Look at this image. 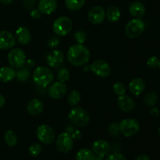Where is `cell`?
<instances>
[{
  "label": "cell",
  "instance_id": "obj_1",
  "mask_svg": "<svg viewBox=\"0 0 160 160\" xmlns=\"http://www.w3.org/2000/svg\"><path fill=\"white\" fill-rule=\"evenodd\" d=\"M67 59L73 66L81 67L85 65L90 60V52L84 45H73L70 47L67 52Z\"/></svg>",
  "mask_w": 160,
  "mask_h": 160
},
{
  "label": "cell",
  "instance_id": "obj_2",
  "mask_svg": "<svg viewBox=\"0 0 160 160\" xmlns=\"http://www.w3.org/2000/svg\"><path fill=\"white\" fill-rule=\"evenodd\" d=\"M53 73L48 67H38L33 73V80L37 85L46 87L53 81Z\"/></svg>",
  "mask_w": 160,
  "mask_h": 160
},
{
  "label": "cell",
  "instance_id": "obj_3",
  "mask_svg": "<svg viewBox=\"0 0 160 160\" xmlns=\"http://www.w3.org/2000/svg\"><path fill=\"white\" fill-rule=\"evenodd\" d=\"M68 118L73 125L78 127H85L88 124L90 117L87 111L81 107H73L68 114Z\"/></svg>",
  "mask_w": 160,
  "mask_h": 160
},
{
  "label": "cell",
  "instance_id": "obj_4",
  "mask_svg": "<svg viewBox=\"0 0 160 160\" xmlns=\"http://www.w3.org/2000/svg\"><path fill=\"white\" fill-rule=\"evenodd\" d=\"M73 28L72 20L67 17H59L52 24V30L58 36H66Z\"/></svg>",
  "mask_w": 160,
  "mask_h": 160
},
{
  "label": "cell",
  "instance_id": "obj_5",
  "mask_svg": "<svg viewBox=\"0 0 160 160\" xmlns=\"http://www.w3.org/2000/svg\"><path fill=\"white\" fill-rule=\"evenodd\" d=\"M145 30V23L140 18H134L130 20L125 27V33L130 38H138Z\"/></svg>",
  "mask_w": 160,
  "mask_h": 160
},
{
  "label": "cell",
  "instance_id": "obj_6",
  "mask_svg": "<svg viewBox=\"0 0 160 160\" xmlns=\"http://www.w3.org/2000/svg\"><path fill=\"white\" fill-rule=\"evenodd\" d=\"M118 125L120 132L127 138L134 136L140 129L138 122L134 119H124L121 120Z\"/></svg>",
  "mask_w": 160,
  "mask_h": 160
},
{
  "label": "cell",
  "instance_id": "obj_7",
  "mask_svg": "<svg viewBox=\"0 0 160 160\" xmlns=\"http://www.w3.org/2000/svg\"><path fill=\"white\" fill-rule=\"evenodd\" d=\"M27 61L26 55L21 48H13L8 54V62L14 69H20L25 65Z\"/></svg>",
  "mask_w": 160,
  "mask_h": 160
},
{
  "label": "cell",
  "instance_id": "obj_8",
  "mask_svg": "<svg viewBox=\"0 0 160 160\" xmlns=\"http://www.w3.org/2000/svg\"><path fill=\"white\" fill-rule=\"evenodd\" d=\"M56 148L61 153L67 154L71 151L73 145V138L68 132H63L58 136L56 142Z\"/></svg>",
  "mask_w": 160,
  "mask_h": 160
},
{
  "label": "cell",
  "instance_id": "obj_9",
  "mask_svg": "<svg viewBox=\"0 0 160 160\" xmlns=\"http://www.w3.org/2000/svg\"><path fill=\"white\" fill-rule=\"evenodd\" d=\"M37 138L44 145H50L55 140V131L48 125H41L38 128Z\"/></svg>",
  "mask_w": 160,
  "mask_h": 160
},
{
  "label": "cell",
  "instance_id": "obj_10",
  "mask_svg": "<svg viewBox=\"0 0 160 160\" xmlns=\"http://www.w3.org/2000/svg\"><path fill=\"white\" fill-rule=\"evenodd\" d=\"M90 69L96 76L99 78H107L111 73L110 65L103 59H97L92 62Z\"/></svg>",
  "mask_w": 160,
  "mask_h": 160
},
{
  "label": "cell",
  "instance_id": "obj_11",
  "mask_svg": "<svg viewBox=\"0 0 160 160\" xmlns=\"http://www.w3.org/2000/svg\"><path fill=\"white\" fill-rule=\"evenodd\" d=\"M88 20L92 24L98 25L104 21L106 18V11L102 6H95L88 12Z\"/></svg>",
  "mask_w": 160,
  "mask_h": 160
},
{
  "label": "cell",
  "instance_id": "obj_12",
  "mask_svg": "<svg viewBox=\"0 0 160 160\" xmlns=\"http://www.w3.org/2000/svg\"><path fill=\"white\" fill-rule=\"evenodd\" d=\"M67 92V87L65 83L56 81L48 88V95L53 99H60Z\"/></svg>",
  "mask_w": 160,
  "mask_h": 160
},
{
  "label": "cell",
  "instance_id": "obj_13",
  "mask_svg": "<svg viewBox=\"0 0 160 160\" xmlns=\"http://www.w3.org/2000/svg\"><path fill=\"white\" fill-rule=\"evenodd\" d=\"M111 150L110 145L109 142L105 140H96L92 145V152L94 154L100 157H105L109 154Z\"/></svg>",
  "mask_w": 160,
  "mask_h": 160
},
{
  "label": "cell",
  "instance_id": "obj_14",
  "mask_svg": "<svg viewBox=\"0 0 160 160\" xmlns=\"http://www.w3.org/2000/svg\"><path fill=\"white\" fill-rule=\"evenodd\" d=\"M16 44V37L9 31H2L0 32V48L7 50L12 48Z\"/></svg>",
  "mask_w": 160,
  "mask_h": 160
},
{
  "label": "cell",
  "instance_id": "obj_15",
  "mask_svg": "<svg viewBox=\"0 0 160 160\" xmlns=\"http://www.w3.org/2000/svg\"><path fill=\"white\" fill-rule=\"evenodd\" d=\"M64 59V54L62 51L55 49L48 52L46 56V61L50 67H58L62 64Z\"/></svg>",
  "mask_w": 160,
  "mask_h": 160
},
{
  "label": "cell",
  "instance_id": "obj_16",
  "mask_svg": "<svg viewBox=\"0 0 160 160\" xmlns=\"http://www.w3.org/2000/svg\"><path fill=\"white\" fill-rule=\"evenodd\" d=\"M57 9V2L56 0H40L38 5V9L42 13L49 15Z\"/></svg>",
  "mask_w": 160,
  "mask_h": 160
},
{
  "label": "cell",
  "instance_id": "obj_17",
  "mask_svg": "<svg viewBox=\"0 0 160 160\" xmlns=\"http://www.w3.org/2000/svg\"><path fill=\"white\" fill-rule=\"evenodd\" d=\"M119 108L123 112H131L135 108V102L128 95H120L117 100Z\"/></svg>",
  "mask_w": 160,
  "mask_h": 160
},
{
  "label": "cell",
  "instance_id": "obj_18",
  "mask_svg": "<svg viewBox=\"0 0 160 160\" xmlns=\"http://www.w3.org/2000/svg\"><path fill=\"white\" fill-rule=\"evenodd\" d=\"M145 82L140 78H134L129 83L130 92L136 97H138L145 91Z\"/></svg>",
  "mask_w": 160,
  "mask_h": 160
},
{
  "label": "cell",
  "instance_id": "obj_19",
  "mask_svg": "<svg viewBox=\"0 0 160 160\" xmlns=\"http://www.w3.org/2000/svg\"><path fill=\"white\" fill-rule=\"evenodd\" d=\"M16 38L17 42L21 45H28L31 40V34L26 27H20L16 31Z\"/></svg>",
  "mask_w": 160,
  "mask_h": 160
},
{
  "label": "cell",
  "instance_id": "obj_20",
  "mask_svg": "<svg viewBox=\"0 0 160 160\" xmlns=\"http://www.w3.org/2000/svg\"><path fill=\"white\" fill-rule=\"evenodd\" d=\"M44 109V104L41 100L34 98L27 105V111L32 116H37L42 113Z\"/></svg>",
  "mask_w": 160,
  "mask_h": 160
},
{
  "label": "cell",
  "instance_id": "obj_21",
  "mask_svg": "<svg viewBox=\"0 0 160 160\" xmlns=\"http://www.w3.org/2000/svg\"><path fill=\"white\" fill-rule=\"evenodd\" d=\"M129 12L135 18H141L145 13V7L142 2L139 1L134 2L129 6Z\"/></svg>",
  "mask_w": 160,
  "mask_h": 160
},
{
  "label": "cell",
  "instance_id": "obj_22",
  "mask_svg": "<svg viewBox=\"0 0 160 160\" xmlns=\"http://www.w3.org/2000/svg\"><path fill=\"white\" fill-rule=\"evenodd\" d=\"M17 71L12 67H2L0 68V81L9 82L16 78Z\"/></svg>",
  "mask_w": 160,
  "mask_h": 160
},
{
  "label": "cell",
  "instance_id": "obj_23",
  "mask_svg": "<svg viewBox=\"0 0 160 160\" xmlns=\"http://www.w3.org/2000/svg\"><path fill=\"white\" fill-rule=\"evenodd\" d=\"M121 16L120 9L116 6H112L108 8L106 12V17L109 22L111 23H116L118 21Z\"/></svg>",
  "mask_w": 160,
  "mask_h": 160
},
{
  "label": "cell",
  "instance_id": "obj_24",
  "mask_svg": "<svg viewBox=\"0 0 160 160\" xmlns=\"http://www.w3.org/2000/svg\"><path fill=\"white\" fill-rule=\"evenodd\" d=\"M95 155L92 150L89 148H82L77 152L75 159L76 160H94Z\"/></svg>",
  "mask_w": 160,
  "mask_h": 160
},
{
  "label": "cell",
  "instance_id": "obj_25",
  "mask_svg": "<svg viewBox=\"0 0 160 160\" xmlns=\"http://www.w3.org/2000/svg\"><path fill=\"white\" fill-rule=\"evenodd\" d=\"M4 139L6 145L9 147L15 146L17 144V142H18V138H17V134L12 130H8L5 133Z\"/></svg>",
  "mask_w": 160,
  "mask_h": 160
},
{
  "label": "cell",
  "instance_id": "obj_26",
  "mask_svg": "<svg viewBox=\"0 0 160 160\" xmlns=\"http://www.w3.org/2000/svg\"><path fill=\"white\" fill-rule=\"evenodd\" d=\"M85 4V0H65L66 7L71 11L79 10Z\"/></svg>",
  "mask_w": 160,
  "mask_h": 160
},
{
  "label": "cell",
  "instance_id": "obj_27",
  "mask_svg": "<svg viewBox=\"0 0 160 160\" xmlns=\"http://www.w3.org/2000/svg\"><path fill=\"white\" fill-rule=\"evenodd\" d=\"M158 100V95L155 92H149L144 96L143 101L149 107L154 106Z\"/></svg>",
  "mask_w": 160,
  "mask_h": 160
},
{
  "label": "cell",
  "instance_id": "obj_28",
  "mask_svg": "<svg viewBox=\"0 0 160 160\" xmlns=\"http://www.w3.org/2000/svg\"><path fill=\"white\" fill-rule=\"evenodd\" d=\"M67 101L71 106H75L81 101V94L78 90H73L69 93Z\"/></svg>",
  "mask_w": 160,
  "mask_h": 160
},
{
  "label": "cell",
  "instance_id": "obj_29",
  "mask_svg": "<svg viewBox=\"0 0 160 160\" xmlns=\"http://www.w3.org/2000/svg\"><path fill=\"white\" fill-rule=\"evenodd\" d=\"M30 77V70L28 67H21L18 69L16 73V78L20 82H25Z\"/></svg>",
  "mask_w": 160,
  "mask_h": 160
},
{
  "label": "cell",
  "instance_id": "obj_30",
  "mask_svg": "<svg viewBox=\"0 0 160 160\" xmlns=\"http://www.w3.org/2000/svg\"><path fill=\"white\" fill-rule=\"evenodd\" d=\"M73 38L78 44L83 45L87 40V34L84 30H78L73 34Z\"/></svg>",
  "mask_w": 160,
  "mask_h": 160
},
{
  "label": "cell",
  "instance_id": "obj_31",
  "mask_svg": "<svg viewBox=\"0 0 160 160\" xmlns=\"http://www.w3.org/2000/svg\"><path fill=\"white\" fill-rule=\"evenodd\" d=\"M70 78V72L67 68H61L57 73V80L60 82L65 83Z\"/></svg>",
  "mask_w": 160,
  "mask_h": 160
},
{
  "label": "cell",
  "instance_id": "obj_32",
  "mask_svg": "<svg viewBox=\"0 0 160 160\" xmlns=\"http://www.w3.org/2000/svg\"><path fill=\"white\" fill-rule=\"evenodd\" d=\"M112 90L113 92L118 96L120 95H123L126 92V88H125V85L121 82H117L113 84V87H112Z\"/></svg>",
  "mask_w": 160,
  "mask_h": 160
},
{
  "label": "cell",
  "instance_id": "obj_33",
  "mask_svg": "<svg viewBox=\"0 0 160 160\" xmlns=\"http://www.w3.org/2000/svg\"><path fill=\"white\" fill-rule=\"evenodd\" d=\"M42 147L40 144L34 143L29 148V153L32 156H38L42 153Z\"/></svg>",
  "mask_w": 160,
  "mask_h": 160
},
{
  "label": "cell",
  "instance_id": "obj_34",
  "mask_svg": "<svg viewBox=\"0 0 160 160\" xmlns=\"http://www.w3.org/2000/svg\"><path fill=\"white\" fill-rule=\"evenodd\" d=\"M160 60L159 58L156 56H152L151 57L148 58V61H147V64L149 67L152 69H156L159 67V63Z\"/></svg>",
  "mask_w": 160,
  "mask_h": 160
},
{
  "label": "cell",
  "instance_id": "obj_35",
  "mask_svg": "<svg viewBox=\"0 0 160 160\" xmlns=\"http://www.w3.org/2000/svg\"><path fill=\"white\" fill-rule=\"evenodd\" d=\"M109 134L112 135L113 137H118L120 134V129L119 125L117 123H112L109 126Z\"/></svg>",
  "mask_w": 160,
  "mask_h": 160
},
{
  "label": "cell",
  "instance_id": "obj_36",
  "mask_svg": "<svg viewBox=\"0 0 160 160\" xmlns=\"http://www.w3.org/2000/svg\"><path fill=\"white\" fill-rule=\"evenodd\" d=\"M59 43H60V39L58 37H56V36H52V37H51L48 40V42H47V45H48L49 48H56V47H57L58 45H59Z\"/></svg>",
  "mask_w": 160,
  "mask_h": 160
},
{
  "label": "cell",
  "instance_id": "obj_37",
  "mask_svg": "<svg viewBox=\"0 0 160 160\" xmlns=\"http://www.w3.org/2000/svg\"><path fill=\"white\" fill-rule=\"evenodd\" d=\"M106 160H127L126 158L120 153H112L109 155Z\"/></svg>",
  "mask_w": 160,
  "mask_h": 160
},
{
  "label": "cell",
  "instance_id": "obj_38",
  "mask_svg": "<svg viewBox=\"0 0 160 160\" xmlns=\"http://www.w3.org/2000/svg\"><path fill=\"white\" fill-rule=\"evenodd\" d=\"M41 16H42V12L38 10V9H33L31 12V17L33 19H39L41 18Z\"/></svg>",
  "mask_w": 160,
  "mask_h": 160
},
{
  "label": "cell",
  "instance_id": "obj_39",
  "mask_svg": "<svg viewBox=\"0 0 160 160\" xmlns=\"http://www.w3.org/2000/svg\"><path fill=\"white\" fill-rule=\"evenodd\" d=\"M74 130H73V131L72 132V134H71V136L73 137V139H75V140H79V139L81 138V133L79 131H74Z\"/></svg>",
  "mask_w": 160,
  "mask_h": 160
},
{
  "label": "cell",
  "instance_id": "obj_40",
  "mask_svg": "<svg viewBox=\"0 0 160 160\" xmlns=\"http://www.w3.org/2000/svg\"><path fill=\"white\" fill-rule=\"evenodd\" d=\"M150 115L152 116V117H158V116L159 115V110L157 109V108H152V109L150 110L149 112Z\"/></svg>",
  "mask_w": 160,
  "mask_h": 160
},
{
  "label": "cell",
  "instance_id": "obj_41",
  "mask_svg": "<svg viewBox=\"0 0 160 160\" xmlns=\"http://www.w3.org/2000/svg\"><path fill=\"white\" fill-rule=\"evenodd\" d=\"M134 160H151L149 156H146V155H141L138 156L137 158H135Z\"/></svg>",
  "mask_w": 160,
  "mask_h": 160
},
{
  "label": "cell",
  "instance_id": "obj_42",
  "mask_svg": "<svg viewBox=\"0 0 160 160\" xmlns=\"http://www.w3.org/2000/svg\"><path fill=\"white\" fill-rule=\"evenodd\" d=\"M5 103H6V99H5V97L3 96L2 94H0V109L4 106Z\"/></svg>",
  "mask_w": 160,
  "mask_h": 160
},
{
  "label": "cell",
  "instance_id": "obj_43",
  "mask_svg": "<svg viewBox=\"0 0 160 160\" xmlns=\"http://www.w3.org/2000/svg\"><path fill=\"white\" fill-rule=\"evenodd\" d=\"M26 63L28 65V67H30V68H32L34 66V62L33 59H28L26 61Z\"/></svg>",
  "mask_w": 160,
  "mask_h": 160
},
{
  "label": "cell",
  "instance_id": "obj_44",
  "mask_svg": "<svg viewBox=\"0 0 160 160\" xmlns=\"http://www.w3.org/2000/svg\"><path fill=\"white\" fill-rule=\"evenodd\" d=\"M12 1H13V0H0V2L5 5H8L10 4L11 2H12Z\"/></svg>",
  "mask_w": 160,
  "mask_h": 160
},
{
  "label": "cell",
  "instance_id": "obj_45",
  "mask_svg": "<svg viewBox=\"0 0 160 160\" xmlns=\"http://www.w3.org/2000/svg\"><path fill=\"white\" fill-rule=\"evenodd\" d=\"M103 157H100V156H95V159H94V160H103L102 159Z\"/></svg>",
  "mask_w": 160,
  "mask_h": 160
},
{
  "label": "cell",
  "instance_id": "obj_46",
  "mask_svg": "<svg viewBox=\"0 0 160 160\" xmlns=\"http://www.w3.org/2000/svg\"><path fill=\"white\" fill-rule=\"evenodd\" d=\"M158 134H159V135L160 137V127L159 128V129H158Z\"/></svg>",
  "mask_w": 160,
  "mask_h": 160
},
{
  "label": "cell",
  "instance_id": "obj_47",
  "mask_svg": "<svg viewBox=\"0 0 160 160\" xmlns=\"http://www.w3.org/2000/svg\"><path fill=\"white\" fill-rule=\"evenodd\" d=\"M159 67V71H160V62H159V67Z\"/></svg>",
  "mask_w": 160,
  "mask_h": 160
}]
</instances>
